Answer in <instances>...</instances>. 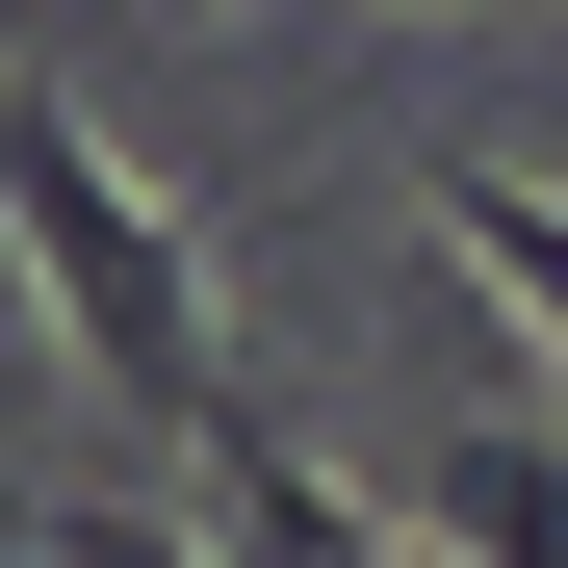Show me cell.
<instances>
[{
	"instance_id": "obj_2",
	"label": "cell",
	"mask_w": 568,
	"mask_h": 568,
	"mask_svg": "<svg viewBox=\"0 0 568 568\" xmlns=\"http://www.w3.org/2000/svg\"><path fill=\"white\" fill-rule=\"evenodd\" d=\"M414 568H568V414L542 388H491L439 465H414V517H388Z\"/></svg>"
},
{
	"instance_id": "obj_1",
	"label": "cell",
	"mask_w": 568,
	"mask_h": 568,
	"mask_svg": "<svg viewBox=\"0 0 568 568\" xmlns=\"http://www.w3.org/2000/svg\"><path fill=\"white\" fill-rule=\"evenodd\" d=\"M0 233H27V284H52V336L104 362V414H155L181 465L233 439V336H207V233L155 207V181L52 104V78H0Z\"/></svg>"
},
{
	"instance_id": "obj_3",
	"label": "cell",
	"mask_w": 568,
	"mask_h": 568,
	"mask_svg": "<svg viewBox=\"0 0 568 568\" xmlns=\"http://www.w3.org/2000/svg\"><path fill=\"white\" fill-rule=\"evenodd\" d=\"M414 207H439V258L491 284V311L568 362V181H491V155H414Z\"/></svg>"
}]
</instances>
